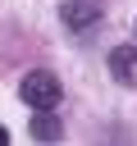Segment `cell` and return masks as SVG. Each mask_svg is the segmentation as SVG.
<instances>
[{"label":"cell","instance_id":"4","mask_svg":"<svg viewBox=\"0 0 137 146\" xmlns=\"http://www.w3.org/2000/svg\"><path fill=\"white\" fill-rule=\"evenodd\" d=\"M32 137H41V141H55V137H59V119H55L50 110H41V114L32 119Z\"/></svg>","mask_w":137,"mask_h":146},{"label":"cell","instance_id":"5","mask_svg":"<svg viewBox=\"0 0 137 146\" xmlns=\"http://www.w3.org/2000/svg\"><path fill=\"white\" fill-rule=\"evenodd\" d=\"M5 141H9V128H0V146H5Z\"/></svg>","mask_w":137,"mask_h":146},{"label":"cell","instance_id":"3","mask_svg":"<svg viewBox=\"0 0 137 146\" xmlns=\"http://www.w3.org/2000/svg\"><path fill=\"white\" fill-rule=\"evenodd\" d=\"M110 73L123 87H137V46H114L110 50Z\"/></svg>","mask_w":137,"mask_h":146},{"label":"cell","instance_id":"2","mask_svg":"<svg viewBox=\"0 0 137 146\" xmlns=\"http://www.w3.org/2000/svg\"><path fill=\"white\" fill-rule=\"evenodd\" d=\"M59 14H64V23H68L73 32H87L91 23H100L105 5H100V0H59Z\"/></svg>","mask_w":137,"mask_h":146},{"label":"cell","instance_id":"1","mask_svg":"<svg viewBox=\"0 0 137 146\" xmlns=\"http://www.w3.org/2000/svg\"><path fill=\"white\" fill-rule=\"evenodd\" d=\"M18 96H23L32 110H55L59 96H64V87H59V78H55L50 68H32V73L18 82Z\"/></svg>","mask_w":137,"mask_h":146}]
</instances>
